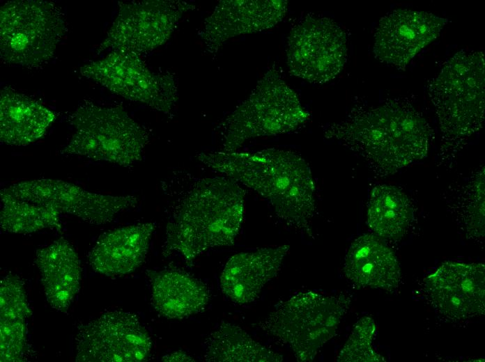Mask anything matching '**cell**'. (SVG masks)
I'll return each instance as SVG.
<instances>
[{
  "label": "cell",
  "mask_w": 485,
  "mask_h": 362,
  "mask_svg": "<svg viewBox=\"0 0 485 362\" xmlns=\"http://www.w3.org/2000/svg\"><path fill=\"white\" fill-rule=\"evenodd\" d=\"M485 266L447 262L425 281L435 308L452 320H463L485 311Z\"/></svg>",
  "instance_id": "9a60e30c"
},
{
  "label": "cell",
  "mask_w": 485,
  "mask_h": 362,
  "mask_svg": "<svg viewBox=\"0 0 485 362\" xmlns=\"http://www.w3.org/2000/svg\"><path fill=\"white\" fill-rule=\"evenodd\" d=\"M56 113L20 93L4 88L0 93V141L13 146L28 145L43 137Z\"/></svg>",
  "instance_id": "44dd1931"
},
{
  "label": "cell",
  "mask_w": 485,
  "mask_h": 362,
  "mask_svg": "<svg viewBox=\"0 0 485 362\" xmlns=\"http://www.w3.org/2000/svg\"><path fill=\"white\" fill-rule=\"evenodd\" d=\"M208 362H281L282 355L254 340L239 326L222 322L204 342Z\"/></svg>",
  "instance_id": "cb8c5ba5"
},
{
  "label": "cell",
  "mask_w": 485,
  "mask_h": 362,
  "mask_svg": "<svg viewBox=\"0 0 485 362\" xmlns=\"http://www.w3.org/2000/svg\"><path fill=\"white\" fill-rule=\"evenodd\" d=\"M68 121L75 132L60 150L62 155L129 167L142 159L149 142L147 129L119 106L85 101L70 114Z\"/></svg>",
  "instance_id": "277c9868"
},
{
  "label": "cell",
  "mask_w": 485,
  "mask_h": 362,
  "mask_svg": "<svg viewBox=\"0 0 485 362\" xmlns=\"http://www.w3.org/2000/svg\"><path fill=\"white\" fill-rule=\"evenodd\" d=\"M32 313L24 283L15 274L0 281V359L1 362L25 361L29 345L26 319Z\"/></svg>",
  "instance_id": "603a6c76"
},
{
  "label": "cell",
  "mask_w": 485,
  "mask_h": 362,
  "mask_svg": "<svg viewBox=\"0 0 485 362\" xmlns=\"http://www.w3.org/2000/svg\"><path fill=\"white\" fill-rule=\"evenodd\" d=\"M350 303L345 295L300 292L277 304L259 326L288 347L298 361H311L335 336Z\"/></svg>",
  "instance_id": "5b68a950"
},
{
  "label": "cell",
  "mask_w": 485,
  "mask_h": 362,
  "mask_svg": "<svg viewBox=\"0 0 485 362\" xmlns=\"http://www.w3.org/2000/svg\"><path fill=\"white\" fill-rule=\"evenodd\" d=\"M67 31L61 8L43 0H13L0 10V56L4 63L40 67L55 54Z\"/></svg>",
  "instance_id": "52a82bcc"
},
{
  "label": "cell",
  "mask_w": 485,
  "mask_h": 362,
  "mask_svg": "<svg viewBox=\"0 0 485 362\" xmlns=\"http://www.w3.org/2000/svg\"><path fill=\"white\" fill-rule=\"evenodd\" d=\"M430 93L444 130L458 136L474 132L484 119L483 53L457 52L433 79Z\"/></svg>",
  "instance_id": "ba28073f"
},
{
  "label": "cell",
  "mask_w": 485,
  "mask_h": 362,
  "mask_svg": "<svg viewBox=\"0 0 485 362\" xmlns=\"http://www.w3.org/2000/svg\"><path fill=\"white\" fill-rule=\"evenodd\" d=\"M3 190L18 198L49 207L59 214L72 215L95 225L112 221L118 214L134 208L139 202L135 196L94 193L73 183L54 179L23 181Z\"/></svg>",
  "instance_id": "4fadbf2b"
},
{
  "label": "cell",
  "mask_w": 485,
  "mask_h": 362,
  "mask_svg": "<svg viewBox=\"0 0 485 362\" xmlns=\"http://www.w3.org/2000/svg\"><path fill=\"white\" fill-rule=\"evenodd\" d=\"M79 72L116 95L164 113H170L178 100L175 75L153 72L132 52L113 50L103 58L84 65Z\"/></svg>",
  "instance_id": "9c48e42d"
},
{
  "label": "cell",
  "mask_w": 485,
  "mask_h": 362,
  "mask_svg": "<svg viewBox=\"0 0 485 362\" xmlns=\"http://www.w3.org/2000/svg\"><path fill=\"white\" fill-rule=\"evenodd\" d=\"M413 216L410 200L398 188L379 184L371 190L367 206V224L376 235L398 239L406 232Z\"/></svg>",
  "instance_id": "d4e9b609"
},
{
  "label": "cell",
  "mask_w": 485,
  "mask_h": 362,
  "mask_svg": "<svg viewBox=\"0 0 485 362\" xmlns=\"http://www.w3.org/2000/svg\"><path fill=\"white\" fill-rule=\"evenodd\" d=\"M309 118L296 93L271 68L222 123V151L235 152L249 139L293 131Z\"/></svg>",
  "instance_id": "8992f818"
},
{
  "label": "cell",
  "mask_w": 485,
  "mask_h": 362,
  "mask_svg": "<svg viewBox=\"0 0 485 362\" xmlns=\"http://www.w3.org/2000/svg\"><path fill=\"white\" fill-rule=\"evenodd\" d=\"M77 362H141L150 359L152 340L138 317L107 311L80 325L75 338Z\"/></svg>",
  "instance_id": "7c38bea8"
},
{
  "label": "cell",
  "mask_w": 485,
  "mask_h": 362,
  "mask_svg": "<svg viewBox=\"0 0 485 362\" xmlns=\"http://www.w3.org/2000/svg\"><path fill=\"white\" fill-rule=\"evenodd\" d=\"M334 138L381 170L394 171L426 156L429 130L424 120L400 106H383L330 126Z\"/></svg>",
  "instance_id": "3957f363"
},
{
  "label": "cell",
  "mask_w": 485,
  "mask_h": 362,
  "mask_svg": "<svg viewBox=\"0 0 485 362\" xmlns=\"http://www.w3.org/2000/svg\"><path fill=\"white\" fill-rule=\"evenodd\" d=\"M447 19L431 13L398 9L380 20L374 35V53L382 63L406 66L440 33Z\"/></svg>",
  "instance_id": "5bb4252c"
},
{
  "label": "cell",
  "mask_w": 485,
  "mask_h": 362,
  "mask_svg": "<svg viewBox=\"0 0 485 362\" xmlns=\"http://www.w3.org/2000/svg\"><path fill=\"white\" fill-rule=\"evenodd\" d=\"M45 294L49 304L66 313L77 294L81 281V262L72 246L63 238L54 241L36 253Z\"/></svg>",
  "instance_id": "d6986e66"
},
{
  "label": "cell",
  "mask_w": 485,
  "mask_h": 362,
  "mask_svg": "<svg viewBox=\"0 0 485 362\" xmlns=\"http://www.w3.org/2000/svg\"><path fill=\"white\" fill-rule=\"evenodd\" d=\"M163 361H194V359L183 351H176L164 355L162 358Z\"/></svg>",
  "instance_id": "83f0119b"
},
{
  "label": "cell",
  "mask_w": 485,
  "mask_h": 362,
  "mask_svg": "<svg viewBox=\"0 0 485 362\" xmlns=\"http://www.w3.org/2000/svg\"><path fill=\"white\" fill-rule=\"evenodd\" d=\"M154 223H141L118 228L102 235L88 255L91 268L107 276H122L144 262Z\"/></svg>",
  "instance_id": "ac0fdd59"
},
{
  "label": "cell",
  "mask_w": 485,
  "mask_h": 362,
  "mask_svg": "<svg viewBox=\"0 0 485 362\" xmlns=\"http://www.w3.org/2000/svg\"><path fill=\"white\" fill-rule=\"evenodd\" d=\"M199 160L213 171L257 192L288 227L314 238L315 182L308 163L291 151L208 152Z\"/></svg>",
  "instance_id": "6da1fadb"
},
{
  "label": "cell",
  "mask_w": 485,
  "mask_h": 362,
  "mask_svg": "<svg viewBox=\"0 0 485 362\" xmlns=\"http://www.w3.org/2000/svg\"><path fill=\"white\" fill-rule=\"evenodd\" d=\"M288 251L289 246L283 244L233 255L220 276L222 292L238 304L254 301L264 285L277 274Z\"/></svg>",
  "instance_id": "e0dca14e"
},
{
  "label": "cell",
  "mask_w": 485,
  "mask_h": 362,
  "mask_svg": "<svg viewBox=\"0 0 485 362\" xmlns=\"http://www.w3.org/2000/svg\"><path fill=\"white\" fill-rule=\"evenodd\" d=\"M245 191L228 177L195 181L173 210L162 254L187 265L204 252L234 244L245 216Z\"/></svg>",
  "instance_id": "7a4b0ae2"
},
{
  "label": "cell",
  "mask_w": 485,
  "mask_h": 362,
  "mask_svg": "<svg viewBox=\"0 0 485 362\" xmlns=\"http://www.w3.org/2000/svg\"><path fill=\"white\" fill-rule=\"evenodd\" d=\"M344 273L357 286L393 290L400 281V267L394 253L378 237L364 234L349 246Z\"/></svg>",
  "instance_id": "ffe728a7"
},
{
  "label": "cell",
  "mask_w": 485,
  "mask_h": 362,
  "mask_svg": "<svg viewBox=\"0 0 485 362\" xmlns=\"http://www.w3.org/2000/svg\"><path fill=\"white\" fill-rule=\"evenodd\" d=\"M0 226L6 232L26 234L45 228L61 231L59 213L55 210L0 192Z\"/></svg>",
  "instance_id": "484cf974"
},
{
  "label": "cell",
  "mask_w": 485,
  "mask_h": 362,
  "mask_svg": "<svg viewBox=\"0 0 485 362\" xmlns=\"http://www.w3.org/2000/svg\"><path fill=\"white\" fill-rule=\"evenodd\" d=\"M151 302L167 319L180 320L203 310L210 299L207 287L199 279L179 269L148 272Z\"/></svg>",
  "instance_id": "7402d4cb"
},
{
  "label": "cell",
  "mask_w": 485,
  "mask_h": 362,
  "mask_svg": "<svg viewBox=\"0 0 485 362\" xmlns=\"http://www.w3.org/2000/svg\"><path fill=\"white\" fill-rule=\"evenodd\" d=\"M196 8L182 0H144L121 3L98 52L126 50L139 55L164 44L183 15Z\"/></svg>",
  "instance_id": "30bf717a"
},
{
  "label": "cell",
  "mask_w": 485,
  "mask_h": 362,
  "mask_svg": "<svg viewBox=\"0 0 485 362\" xmlns=\"http://www.w3.org/2000/svg\"><path fill=\"white\" fill-rule=\"evenodd\" d=\"M346 41L345 32L333 19L306 17L292 29L288 38L290 72L311 83L333 79L346 62Z\"/></svg>",
  "instance_id": "8fae6325"
},
{
  "label": "cell",
  "mask_w": 485,
  "mask_h": 362,
  "mask_svg": "<svg viewBox=\"0 0 485 362\" xmlns=\"http://www.w3.org/2000/svg\"><path fill=\"white\" fill-rule=\"evenodd\" d=\"M375 332L376 324L372 318H360L354 325L348 339L337 358V361H385V359L373 349L372 340Z\"/></svg>",
  "instance_id": "4316f807"
},
{
  "label": "cell",
  "mask_w": 485,
  "mask_h": 362,
  "mask_svg": "<svg viewBox=\"0 0 485 362\" xmlns=\"http://www.w3.org/2000/svg\"><path fill=\"white\" fill-rule=\"evenodd\" d=\"M287 6L284 0L219 1L199 33L206 52L216 54L231 38L274 26L286 15Z\"/></svg>",
  "instance_id": "2e32d148"
}]
</instances>
